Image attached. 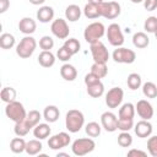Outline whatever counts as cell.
I'll use <instances>...</instances> for the list:
<instances>
[{
  "mask_svg": "<svg viewBox=\"0 0 157 157\" xmlns=\"http://www.w3.org/2000/svg\"><path fill=\"white\" fill-rule=\"evenodd\" d=\"M85 124V115L81 110L70 109L65 117V126L70 132H77Z\"/></svg>",
  "mask_w": 157,
  "mask_h": 157,
  "instance_id": "6da1fadb",
  "label": "cell"
},
{
  "mask_svg": "<svg viewBox=\"0 0 157 157\" xmlns=\"http://www.w3.org/2000/svg\"><path fill=\"white\" fill-rule=\"evenodd\" d=\"M104 33H105V27L102 22H92L85 28L83 37L87 43L92 44L94 42H98L104 36Z\"/></svg>",
  "mask_w": 157,
  "mask_h": 157,
  "instance_id": "7a4b0ae2",
  "label": "cell"
},
{
  "mask_svg": "<svg viewBox=\"0 0 157 157\" xmlns=\"http://www.w3.org/2000/svg\"><path fill=\"white\" fill-rule=\"evenodd\" d=\"M36 48H37L36 39L32 36H26L16 45V54L22 59H27L34 53Z\"/></svg>",
  "mask_w": 157,
  "mask_h": 157,
  "instance_id": "3957f363",
  "label": "cell"
},
{
  "mask_svg": "<svg viewBox=\"0 0 157 157\" xmlns=\"http://www.w3.org/2000/svg\"><path fill=\"white\" fill-rule=\"evenodd\" d=\"M5 114L10 120H12L15 123L22 121L27 117V113H26V109H25L23 104L21 102H17V101L7 103V105L5 108Z\"/></svg>",
  "mask_w": 157,
  "mask_h": 157,
  "instance_id": "277c9868",
  "label": "cell"
},
{
  "mask_svg": "<svg viewBox=\"0 0 157 157\" xmlns=\"http://www.w3.org/2000/svg\"><path fill=\"white\" fill-rule=\"evenodd\" d=\"M96 147V142L90 137H81L72 142L71 151L75 156H85L92 152Z\"/></svg>",
  "mask_w": 157,
  "mask_h": 157,
  "instance_id": "5b68a950",
  "label": "cell"
},
{
  "mask_svg": "<svg viewBox=\"0 0 157 157\" xmlns=\"http://www.w3.org/2000/svg\"><path fill=\"white\" fill-rule=\"evenodd\" d=\"M112 56H113V60L119 64H132L136 60V53L124 47H117Z\"/></svg>",
  "mask_w": 157,
  "mask_h": 157,
  "instance_id": "8992f818",
  "label": "cell"
},
{
  "mask_svg": "<svg viewBox=\"0 0 157 157\" xmlns=\"http://www.w3.org/2000/svg\"><path fill=\"white\" fill-rule=\"evenodd\" d=\"M90 49H91V54H92L94 63H105L107 64V61L109 59V52H108L107 47L101 40L92 43Z\"/></svg>",
  "mask_w": 157,
  "mask_h": 157,
  "instance_id": "52a82bcc",
  "label": "cell"
},
{
  "mask_svg": "<svg viewBox=\"0 0 157 157\" xmlns=\"http://www.w3.org/2000/svg\"><path fill=\"white\" fill-rule=\"evenodd\" d=\"M99 10H101L102 17L108 18V20L117 18L121 12L120 5L117 1H108V2L103 1V2L99 4Z\"/></svg>",
  "mask_w": 157,
  "mask_h": 157,
  "instance_id": "ba28073f",
  "label": "cell"
},
{
  "mask_svg": "<svg viewBox=\"0 0 157 157\" xmlns=\"http://www.w3.org/2000/svg\"><path fill=\"white\" fill-rule=\"evenodd\" d=\"M107 38L108 42L113 47H121L124 43V34L118 23H112L107 28Z\"/></svg>",
  "mask_w": 157,
  "mask_h": 157,
  "instance_id": "9c48e42d",
  "label": "cell"
},
{
  "mask_svg": "<svg viewBox=\"0 0 157 157\" xmlns=\"http://www.w3.org/2000/svg\"><path fill=\"white\" fill-rule=\"evenodd\" d=\"M50 31L59 39H66L69 37V33H70L69 25H67L66 20H64V18H56V20H54L52 22Z\"/></svg>",
  "mask_w": 157,
  "mask_h": 157,
  "instance_id": "30bf717a",
  "label": "cell"
},
{
  "mask_svg": "<svg viewBox=\"0 0 157 157\" xmlns=\"http://www.w3.org/2000/svg\"><path fill=\"white\" fill-rule=\"evenodd\" d=\"M124 98V91L120 87H113L110 88L107 94H105V104L108 105V108H118Z\"/></svg>",
  "mask_w": 157,
  "mask_h": 157,
  "instance_id": "8fae6325",
  "label": "cell"
},
{
  "mask_svg": "<svg viewBox=\"0 0 157 157\" xmlns=\"http://www.w3.org/2000/svg\"><path fill=\"white\" fill-rule=\"evenodd\" d=\"M71 139H70V135L67 132H59V134H55L53 136L49 137L48 140V146L52 148V150H60V148H64L66 147L69 144H70Z\"/></svg>",
  "mask_w": 157,
  "mask_h": 157,
  "instance_id": "7c38bea8",
  "label": "cell"
},
{
  "mask_svg": "<svg viewBox=\"0 0 157 157\" xmlns=\"http://www.w3.org/2000/svg\"><path fill=\"white\" fill-rule=\"evenodd\" d=\"M101 124L102 128L108 132H113L118 130V118L112 112H104L101 115Z\"/></svg>",
  "mask_w": 157,
  "mask_h": 157,
  "instance_id": "4fadbf2b",
  "label": "cell"
},
{
  "mask_svg": "<svg viewBox=\"0 0 157 157\" xmlns=\"http://www.w3.org/2000/svg\"><path fill=\"white\" fill-rule=\"evenodd\" d=\"M135 109L139 114V117L141 119H145V120H150L152 117H153V107L152 104L146 101V99H140L137 101L136 105H135Z\"/></svg>",
  "mask_w": 157,
  "mask_h": 157,
  "instance_id": "5bb4252c",
  "label": "cell"
},
{
  "mask_svg": "<svg viewBox=\"0 0 157 157\" xmlns=\"http://www.w3.org/2000/svg\"><path fill=\"white\" fill-rule=\"evenodd\" d=\"M134 130H135V134L137 135V137L145 139V137H150V136H151L153 128H152V124H151L148 120L142 119V120H140V121L135 125Z\"/></svg>",
  "mask_w": 157,
  "mask_h": 157,
  "instance_id": "9a60e30c",
  "label": "cell"
},
{
  "mask_svg": "<svg viewBox=\"0 0 157 157\" xmlns=\"http://www.w3.org/2000/svg\"><path fill=\"white\" fill-rule=\"evenodd\" d=\"M18 29H20V32H22L23 34L29 36V34H32V33L36 32V29H37V23H36V21H34L33 18H31V17H23V18H21L20 22H18Z\"/></svg>",
  "mask_w": 157,
  "mask_h": 157,
  "instance_id": "2e32d148",
  "label": "cell"
},
{
  "mask_svg": "<svg viewBox=\"0 0 157 157\" xmlns=\"http://www.w3.org/2000/svg\"><path fill=\"white\" fill-rule=\"evenodd\" d=\"M54 18V9L52 6H42L37 11V20L42 23H48Z\"/></svg>",
  "mask_w": 157,
  "mask_h": 157,
  "instance_id": "e0dca14e",
  "label": "cell"
},
{
  "mask_svg": "<svg viewBox=\"0 0 157 157\" xmlns=\"http://www.w3.org/2000/svg\"><path fill=\"white\" fill-rule=\"evenodd\" d=\"M38 63L43 67H52L55 64V55L50 50H42L38 55Z\"/></svg>",
  "mask_w": 157,
  "mask_h": 157,
  "instance_id": "ac0fdd59",
  "label": "cell"
},
{
  "mask_svg": "<svg viewBox=\"0 0 157 157\" xmlns=\"http://www.w3.org/2000/svg\"><path fill=\"white\" fill-rule=\"evenodd\" d=\"M50 132H52V129L47 123H39L33 128V135L36 139H39V140L47 139L50 135Z\"/></svg>",
  "mask_w": 157,
  "mask_h": 157,
  "instance_id": "d6986e66",
  "label": "cell"
},
{
  "mask_svg": "<svg viewBox=\"0 0 157 157\" xmlns=\"http://www.w3.org/2000/svg\"><path fill=\"white\" fill-rule=\"evenodd\" d=\"M60 75L65 81H74L77 77V70L71 64H64L60 67Z\"/></svg>",
  "mask_w": 157,
  "mask_h": 157,
  "instance_id": "ffe728a7",
  "label": "cell"
},
{
  "mask_svg": "<svg viewBox=\"0 0 157 157\" xmlns=\"http://www.w3.org/2000/svg\"><path fill=\"white\" fill-rule=\"evenodd\" d=\"M81 9L78 5H75V4H71L69 5L66 9H65V17L67 21L70 22H76L80 20L81 17Z\"/></svg>",
  "mask_w": 157,
  "mask_h": 157,
  "instance_id": "44dd1931",
  "label": "cell"
},
{
  "mask_svg": "<svg viewBox=\"0 0 157 157\" xmlns=\"http://www.w3.org/2000/svg\"><path fill=\"white\" fill-rule=\"evenodd\" d=\"M59 115H60V112H59V108L56 105H47L44 108L43 118L48 123H55L59 119Z\"/></svg>",
  "mask_w": 157,
  "mask_h": 157,
  "instance_id": "7402d4cb",
  "label": "cell"
},
{
  "mask_svg": "<svg viewBox=\"0 0 157 157\" xmlns=\"http://www.w3.org/2000/svg\"><path fill=\"white\" fill-rule=\"evenodd\" d=\"M132 44L139 49H144L150 44V38L145 32H136L132 36Z\"/></svg>",
  "mask_w": 157,
  "mask_h": 157,
  "instance_id": "603a6c76",
  "label": "cell"
},
{
  "mask_svg": "<svg viewBox=\"0 0 157 157\" xmlns=\"http://www.w3.org/2000/svg\"><path fill=\"white\" fill-rule=\"evenodd\" d=\"M83 15L87 17V18H91V20H94V18H98L101 17V10H99V4L96 5V4H91V2H87L83 7Z\"/></svg>",
  "mask_w": 157,
  "mask_h": 157,
  "instance_id": "cb8c5ba5",
  "label": "cell"
},
{
  "mask_svg": "<svg viewBox=\"0 0 157 157\" xmlns=\"http://www.w3.org/2000/svg\"><path fill=\"white\" fill-rule=\"evenodd\" d=\"M135 113H136V109L132 103H124L119 108V118L121 119H134Z\"/></svg>",
  "mask_w": 157,
  "mask_h": 157,
  "instance_id": "d4e9b609",
  "label": "cell"
},
{
  "mask_svg": "<svg viewBox=\"0 0 157 157\" xmlns=\"http://www.w3.org/2000/svg\"><path fill=\"white\" fill-rule=\"evenodd\" d=\"M43 148V145L42 142L39 141V139H34V140H29L27 144H26V152L27 155L29 156H34V155H38Z\"/></svg>",
  "mask_w": 157,
  "mask_h": 157,
  "instance_id": "484cf974",
  "label": "cell"
},
{
  "mask_svg": "<svg viewBox=\"0 0 157 157\" xmlns=\"http://www.w3.org/2000/svg\"><path fill=\"white\" fill-rule=\"evenodd\" d=\"M26 141L22 139V136L18 137H13L10 142V150L13 153H22L23 151H26Z\"/></svg>",
  "mask_w": 157,
  "mask_h": 157,
  "instance_id": "4316f807",
  "label": "cell"
},
{
  "mask_svg": "<svg viewBox=\"0 0 157 157\" xmlns=\"http://www.w3.org/2000/svg\"><path fill=\"white\" fill-rule=\"evenodd\" d=\"M87 93L92 98H99L104 93V85L99 81L97 83H93L91 86H87Z\"/></svg>",
  "mask_w": 157,
  "mask_h": 157,
  "instance_id": "83f0119b",
  "label": "cell"
},
{
  "mask_svg": "<svg viewBox=\"0 0 157 157\" xmlns=\"http://www.w3.org/2000/svg\"><path fill=\"white\" fill-rule=\"evenodd\" d=\"M16 90L13 87H4L0 92V97L1 101L5 103H11L13 101H16Z\"/></svg>",
  "mask_w": 157,
  "mask_h": 157,
  "instance_id": "f1b7e54d",
  "label": "cell"
},
{
  "mask_svg": "<svg viewBox=\"0 0 157 157\" xmlns=\"http://www.w3.org/2000/svg\"><path fill=\"white\" fill-rule=\"evenodd\" d=\"M126 83H128V87L132 91L137 90L141 87V83H142V80H141V76L136 72H131L128 78H126Z\"/></svg>",
  "mask_w": 157,
  "mask_h": 157,
  "instance_id": "f546056e",
  "label": "cell"
},
{
  "mask_svg": "<svg viewBox=\"0 0 157 157\" xmlns=\"http://www.w3.org/2000/svg\"><path fill=\"white\" fill-rule=\"evenodd\" d=\"M142 93L147 98H156L157 97V86L153 82L147 81L142 85Z\"/></svg>",
  "mask_w": 157,
  "mask_h": 157,
  "instance_id": "4dcf8cb0",
  "label": "cell"
},
{
  "mask_svg": "<svg viewBox=\"0 0 157 157\" xmlns=\"http://www.w3.org/2000/svg\"><path fill=\"white\" fill-rule=\"evenodd\" d=\"M91 72H93L94 75H97L99 78H103L107 76L108 74V67L105 63H94L91 66Z\"/></svg>",
  "mask_w": 157,
  "mask_h": 157,
  "instance_id": "1f68e13d",
  "label": "cell"
},
{
  "mask_svg": "<svg viewBox=\"0 0 157 157\" xmlns=\"http://www.w3.org/2000/svg\"><path fill=\"white\" fill-rule=\"evenodd\" d=\"M15 37L11 33H2L0 36V47L2 49H11L15 45Z\"/></svg>",
  "mask_w": 157,
  "mask_h": 157,
  "instance_id": "d6a6232c",
  "label": "cell"
},
{
  "mask_svg": "<svg viewBox=\"0 0 157 157\" xmlns=\"http://www.w3.org/2000/svg\"><path fill=\"white\" fill-rule=\"evenodd\" d=\"M64 47H65L72 55H75V54H77V53L80 52L81 44H80L78 39H76V38H69V39H65Z\"/></svg>",
  "mask_w": 157,
  "mask_h": 157,
  "instance_id": "836d02e7",
  "label": "cell"
},
{
  "mask_svg": "<svg viewBox=\"0 0 157 157\" xmlns=\"http://www.w3.org/2000/svg\"><path fill=\"white\" fill-rule=\"evenodd\" d=\"M31 129H32V128L28 125V123H27L26 119H25V120H22V121L15 123L13 131H15V134H16L17 136H26V135L29 132Z\"/></svg>",
  "mask_w": 157,
  "mask_h": 157,
  "instance_id": "e575fe53",
  "label": "cell"
},
{
  "mask_svg": "<svg viewBox=\"0 0 157 157\" xmlns=\"http://www.w3.org/2000/svg\"><path fill=\"white\" fill-rule=\"evenodd\" d=\"M40 119H42V114H40L38 110H36V109L29 110V112L27 113V117H26V121L28 123V125H29L32 129H33L37 124H39Z\"/></svg>",
  "mask_w": 157,
  "mask_h": 157,
  "instance_id": "d590c367",
  "label": "cell"
},
{
  "mask_svg": "<svg viewBox=\"0 0 157 157\" xmlns=\"http://www.w3.org/2000/svg\"><path fill=\"white\" fill-rule=\"evenodd\" d=\"M101 130H102V126L98 123H96V121L88 123L86 125V128H85V131H86V134L90 137H97V136H99L101 135Z\"/></svg>",
  "mask_w": 157,
  "mask_h": 157,
  "instance_id": "8d00e7d4",
  "label": "cell"
},
{
  "mask_svg": "<svg viewBox=\"0 0 157 157\" xmlns=\"http://www.w3.org/2000/svg\"><path fill=\"white\" fill-rule=\"evenodd\" d=\"M132 144V136L129 134V131H121L118 135V145L121 147H130Z\"/></svg>",
  "mask_w": 157,
  "mask_h": 157,
  "instance_id": "74e56055",
  "label": "cell"
},
{
  "mask_svg": "<svg viewBox=\"0 0 157 157\" xmlns=\"http://www.w3.org/2000/svg\"><path fill=\"white\" fill-rule=\"evenodd\" d=\"M144 29L147 33H155L157 29V17L156 16H150L145 20L144 23Z\"/></svg>",
  "mask_w": 157,
  "mask_h": 157,
  "instance_id": "f35d334b",
  "label": "cell"
},
{
  "mask_svg": "<svg viewBox=\"0 0 157 157\" xmlns=\"http://www.w3.org/2000/svg\"><path fill=\"white\" fill-rule=\"evenodd\" d=\"M39 47L42 50H50L54 47V39L50 36H43L39 39Z\"/></svg>",
  "mask_w": 157,
  "mask_h": 157,
  "instance_id": "ab89813d",
  "label": "cell"
},
{
  "mask_svg": "<svg viewBox=\"0 0 157 157\" xmlns=\"http://www.w3.org/2000/svg\"><path fill=\"white\" fill-rule=\"evenodd\" d=\"M134 128V119H118V130L120 131H129Z\"/></svg>",
  "mask_w": 157,
  "mask_h": 157,
  "instance_id": "60d3db41",
  "label": "cell"
},
{
  "mask_svg": "<svg viewBox=\"0 0 157 157\" xmlns=\"http://www.w3.org/2000/svg\"><path fill=\"white\" fill-rule=\"evenodd\" d=\"M147 150L152 157H157V135L150 136L147 140Z\"/></svg>",
  "mask_w": 157,
  "mask_h": 157,
  "instance_id": "b9f144b4",
  "label": "cell"
},
{
  "mask_svg": "<svg viewBox=\"0 0 157 157\" xmlns=\"http://www.w3.org/2000/svg\"><path fill=\"white\" fill-rule=\"evenodd\" d=\"M56 56H58V59L61 60V61H69V60L71 59L72 54H71V53L63 45V47H60V48L58 49V52H56Z\"/></svg>",
  "mask_w": 157,
  "mask_h": 157,
  "instance_id": "7bdbcfd3",
  "label": "cell"
},
{
  "mask_svg": "<svg viewBox=\"0 0 157 157\" xmlns=\"http://www.w3.org/2000/svg\"><path fill=\"white\" fill-rule=\"evenodd\" d=\"M99 81H101V78H99L97 75H94L93 72H88V74L85 76V85H86V86H91V85L97 83V82H99Z\"/></svg>",
  "mask_w": 157,
  "mask_h": 157,
  "instance_id": "ee69618b",
  "label": "cell"
},
{
  "mask_svg": "<svg viewBox=\"0 0 157 157\" xmlns=\"http://www.w3.org/2000/svg\"><path fill=\"white\" fill-rule=\"evenodd\" d=\"M144 7L147 11H155L157 9V0H144Z\"/></svg>",
  "mask_w": 157,
  "mask_h": 157,
  "instance_id": "f6af8a7d",
  "label": "cell"
},
{
  "mask_svg": "<svg viewBox=\"0 0 157 157\" xmlns=\"http://www.w3.org/2000/svg\"><path fill=\"white\" fill-rule=\"evenodd\" d=\"M128 156H140V157H146L147 156V152L145 151H141V150H136V148H132L128 152Z\"/></svg>",
  "mask_w": 157,
  "mask_h": 157,
  "instance_id": "bcb514c9",
  "label": "cell"
},
{
  "mask_svg": "<svg viewBox=\"0 0 157 157\" xmlns=\"http://www.w3.org/2000/svg\"><path fill=\"white\" fill-rule=\"evenodd\" d=\"M10 7V0H0V13H4Z\"/></svg>",
  "mask_w": 157,
  "mask_h": 157,
  "instance_id": "7dc6e473",
  "label": "cell"
},
{
  "mask_svg": "<svg viewBox=\"0 0 157 157\" xmlns=\"http://www.w3.org/2000/svg\"><path fill=\"white\" fill-rule=\"evenodd\" d=\"M28 1L33 5H42V4H44L45 0H28Z\"/></svg>",
  "mask_w": 157,
  "mask_h": 157,
  "instance_id": "c3c4849f",
  "label": "cell"
},
{
  "mask_svg": "<svg viewBox=\"0 0 157 157\" xmlns=\"http://www.w3.org/2000/svg\"><path fill=\"white\" fill-rule=\"evenodd\" d=\"M88 2H91V4H96V5H98V4H101V2H103V0H88Z\"/></svg>",
  "mask_w": 157,
  "mask_h": 157,
  "instance_id": "681fc988",
  "label": "cell"
},
{
  "mask_svg": "<svg viewBox=\"0 0 157 157\" xmlns=\"http://www.w3.org/2000/svg\"><path fill=\"white\" fill-rule=\"evenodd\" d=\"M56 156H58V157H60V156H65V157H69V155H67V153H64V152H59Z\"/></svg>",
  "mask_w": 157,
  "mask_h": 157,
  "instance_id": "f907efd6",
  "label": "cell"
},
{
  "mask_svg": "<svg viewBox=\"0 0 157 157\" xmlns=\"http://www.w3.org/2000/svg\"><path fill=\"white\" fill-rule=\"evenodd\" d=\"M131 2H134V4H140V2H144V0H130Z\"/></svg>",
  "mask_w": 157,
  "mask_h": 157,
  "instance_id": "816d5d0a",
  "label": "cell"
},
{
  "mask_svg": "<svg viewBox=\"0 0 157 157\" xmlns=\"http://www.w3.org/2000/svg\"><path fill=\"white\" fill-rule=\"evenodd\" d=\"M155 36H156V38H157V29H156V32H155Z\"/></svg>",
  "mask_w": 157,
  "mask_h": 157,
  "instance_id": "f5cc1de1",
  "label": "cell"
}]
</instances>
